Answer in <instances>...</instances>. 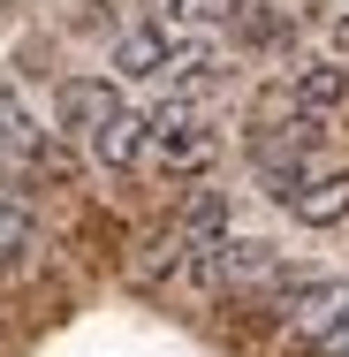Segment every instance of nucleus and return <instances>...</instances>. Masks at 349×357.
<instances>
[{"label": "nucleus", "mask_w": 349, "mask_h": 357, "mask_svg": "<svg viewBox=\"0 0 349 357\" xmlns=\"http://www.w3.org/2000/svg\"><path fill=\"white\" fill-rule=\"evenodd\" d=\"M144 152H152L167 175H198V167H212L220 137H212V122L190 107V99H167V107L144 114Z\"/></svg>", "instance_id": "nucleus-1"}, {"label": "nucleus", "mask_w": 349, "mask_h": 357, "mask_svg": "<svg viewBox=\"0 0 349 357\" xmlns=\"http://www.w3.org/2000/svg\"><path fill=\"white\" fill-rule=\"evenodd\" d=\"M274 198L304 220V228H342L349 220V167H304L296 183H281Z\"/></svg>", "instance_id": "nucleus-2"}, {"label": "nucleus", "mask_w": 349, "mask_h": 357, "mask_svg": "<svg viewBox=\"0 0 349 357\" xmlns=\"http://www.w3.org/2000/svg\"><path fill=\"white\" fill-rule=\"evenodd\" d=\"M274 304H281V319H288L296 342H319L327 327L349 319V282H296V289H281Z\"/></svg>", "instance_id": "nucleus-3"}, {"label": "nucleus", "mask_w": 349, "mask_h": 357, "mask_svg": "<svg viewBox=\"0 0 349 357\" xmlns=\"http://www.w3.org/2000/svg\"><path fill=\"white\" fill-rule=\"evenodd\" d=\"M183 46H190V38H175L167 23H130V31L114 38V69L122 76H160V84H167V69L183 61Z\"/></svg>", "instance_id": "nucleus-4"}, {"label": "nucleus", "mask_w": 349, "mask_h": 357, "mask_svg": "<svg viewBox=\"0 0 349 357\" xmlns=\"http://www.w3.org/2000/svg\"><path fill=\"white\" fill-rule=\"evenodd\" d=\"M54 114H61V130H69V137H91L107 114H122V91H114L107 76H76V84H61Z\"/></svg>", "instance_id": "nucleus-5"}, {"label": "nucleus", "mask_w": 349, "mask_h": 357, "mask_svg": "<svg viewBox=\"0 0 349 357\" xmlns=\"http://www.w3.org/2000/svg\"><path fill=\"white\" fill-rule=\"evenodd\" d=\"M212 282L220 289H281V259L274 243H220V259H212Z\"/></svg>", "instance_id": "nucleus-6"}, {"label": "nucleus", "mask_w": 349, "mask_h": 357, "mask_svg": "<svg viewBox=\"0 0 349 357\" xmlns=\"http://www.w3.org/2000/svg\"><path fill=\"white\" fill-rule=\"evenodd\" d=\"M288 99H296V114H334V107H349V69L342 61H304Z\"/></svg>", "instance_id": "nucleus-7"}, {"label": "nucleus", "mask_w": 349, "mask_h": 357, "mask_svg": "<svg viewBox=\"0 0 349 357\" xmlns=\"http://www.w3.org/2000/svg\"><path fill=\"white\" fill-rule=\"evenodd\" d=\"M91 160H99V167H114V175H130V167L144 160V114H130V107H122V114H107V122L91 130Z\"/></svg>", "instance_id": "nucleus-8"}, {"label": "nucleus", "mask_w": 349, "mask_h": 357, "mask_svg": "<svg viewBox=\"0 0 349 357\" xmlns=\"http://www.w3.org/2000/svg\"><path fill=\"white\" fill-rule=\"evenodd\" d=\"M38 152H46V144H38V130H31L23 99H15V91H0V160H23V167H31Z\"/></svg>", "instance_id": "nucleus-9"}, {"label": "nucleus", "mask_w": 349, "mask_h": 357, "mask_svg": "<svg viewBox=\"0 0 349 357\" xmlns=\"http://www.w3.org/2000/svg\"><path fill=\"white\" fill-rule=\"evenodd\" d=\"M23 243H31V198L15 183H0V259H15Z\"/></svg>", "instance_id": "nucleus-10"}, {"label": "nucleus", "mask_w": 349, "mask_h": 357, "mask_svg": "<svg viewBox=\"0 0 349 357\" xmlns=\"http://www.w3.org/2000/svg\"><path fill=\"white\" fill-rule=\"evenodd\" d=\"M167 8H175L183 23H220V15L235 8V0H167Z\"/></svg>", "instance_id": "nucleus-11"}, {"label": "nucleus", "mask_w": 349, "mask_h": 357, "mask_svg": "<svg viewBox=\"0 0 349 357\" xmlns=\"http://www.w3.org/2000/svg\"><path fill=\"white\" fill-rule=\"evenodd\" d=\"M311 357H349V319H342V327H327V335L311 342Z\"/></svg>", "instance_id": "nucleus-12"}]
</instances>
